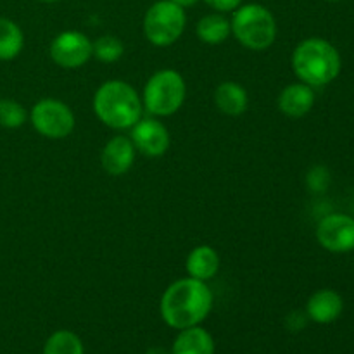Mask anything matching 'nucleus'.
Wrapping results in <instances>:
<instances>
[{
	"instance_id": "2",
	"label": "nucleus",
	"mask_w": 354,
	"mask_h": 354,
	"mask_svg": "<svg viewBox=\"0 0 354 354\" xmlns=\"http://www.w3.org/2000/svg\"><path fill=\"white\" fill-rule=\"evenodd\" d=\"M92 107L100 123L118 131L130 130L144 116L140 93L123 80L104 82L93 93Z\"/></svg>"
},
{
	"instance_id": "22",
	"label": "nucleus",
	"mask_w": 354,
	"mask_h": 354,
	"mask_svg": "<svg viewBox=\"0 0 354 354\" xmlns=\"http://www.w3.org/2000/svg\"><path fill=\"white\" fill-rule=\"evenodd\" d=\"M330 171L324 165L313 166L306 175V187L313 194H324L330 187Z\"/></svg>"
},
{
	"instance_id": "20",
	"label": "nucleus",
	"mask_w": 354,
	"mask_h": 354,
	"mask_svg": "<svg viewBox=\"0 0 354 354\" xmlns=\"http://www.w3.org/2000/svg\"><path fill=\"white\" fill-rule=\"evenodd\" d=\"M124 54V45L114 35H102L93 41V57L104 64L118 62Z\"/></svg>"
},
{
	"instance_id": "23",
	"label": "nucleus",
	"mask_w": 354,
	"mask_h": 354,
	"mask_svg": "<svg viewBox=\"0 0 354 354\" xmlns=\"http://www.w3.org/2000/svg\"><path fill=\"white\" fill-rule=\"evenodd\" d=\"M207 7L214 10V12H221V14H227V12H234L237 7H241L244 3V0H204Z\"/></svg>"
},
{
	"instance_id": "19",
	"label": "nucleus",
	"mask_w": 354,
	"mask_h": 354,
	"mask_svg": "<svg viewBox=\"0 0 354 354\" xmlns=\"http://www.w3.org/2000/svg\"><path fill=\"white\" fill-rule=\"evenodd\" d=\"M41 354H85V346L78 334L61 328L48 335Z\"/></svg>"
},
{
	"instance_id": "3",
	"label": "nucleus",
	"mask_w": 354,
	"mask_h": 354,
	"mask_svg": "<svg viewBox=\"0 0 354 354\" xmlns=\"http://www.w3.org/2000/svg\"><path fill=\"white\" fill-rule=\"evenodd\" d=\"M290 64L299 82L318 88L339 78L342 59L330 41L320 37H310L296 45Z\"/></svg>"
},
{
	"instance_id": "25",
	"label": "nucleus",
	"mask_w": 354,
	"mask_h": 354,
	"mask_svg": "<svg viewBox=\"0 0 354 354\" xmlns=\"http://www.w3.org/2000/svg\"><path fill=\"white\" fill-rule=\"evenodd\" d=\"M171 2H175L176 6H180V7H183V9H187V7L196 6V3L199 2V0H171Z\"/></svg>"
},
{
	"instance_id": "17",
	"label": "nucleus",
	"mask_w": 354,
	"mask_h": 354,
	"mask_svg": "<svg viewBox=\"0 0 354 354\" xmlns=\"http://www.w3.org/2000/svg\"><path fill=\"white\" fill-rule=\"evenodd\" d=\"M196 35L206 45L225 44L232 35L230 19L221 12L206 14L197 21Z\"/></svg>"
},
{
	"instance_id": "8",
	"label": "nucleus",
	"mask_w": 354,
	"mask_h": 354,
	"mask_svg": "<svg viewBox=\"0 0 354 354\" xmlns=\"http://www.w3.org/2000/svg\"><path fill=\"white\" fill-rule=\"evenodd\" d=\"M48 54L59 68L78 69L93 57V41L82 31L66 30L52 38Z\"/></svg>"
},
{
	"instance_id": "6",
	"label": "nucleus",
	"mask_w": 354,
	"mask_h": 354,
	"mask_svg": "<svg viewBox=\"0 0 354 354\" xmlns=\"http://www.w3.org/2000/svg\"><path fill=\"white\" fill-rule=\"evenodd\" d=\"M187 26L185 9L171 0H158L144 14L142 31L154 47H169L182 38Z\"/></svg>"
},
{
	"instance_id": "10",
	"label": "nucleus",
	"mask_w": 354,
	"mask_h": 354,
	"mask_svg": "<svg viewBox=\"0 0 354 354\" xmlns=\"http://www.w3.org/2000/svg\"><path fill=\"white\" fill-rule=\"evenodd\" d=\"M130 138L133 142L137 152L144 154L145 158H161L168 152L171 137L159 118L142 116L133 127L130 128Z\"/></svg>"
},
{
	"instance_id": "16",
	"label": "nucleus",
	"mask_w": 354,
	"mask_h": 354,
	"mask_svg": "<svg viewBox=\"0 0 354 354\" xmlns=\"http://www.w3.org/2000/svg\"><path fill=\"white\" fill-rule=\"evenodd\" d=\"M213 100L220 113L232 118L242 116L249 107L248 90L241 83L232 82V80H225L216 86L213 93Z\"/></svg>"
},
{
	"instance_id": "18",
	"label": "nucleus",
	"mask_w": 354,
	"mask_h": 354,
	"mask_svg": "<svg viewBox=\"0 0 354 354\" xmlns=\"http://www.w3.org/2000/svg\"><path fill=\"white\" fill-rule=\"evenodd\" d=\"M24 33L9 17H0V61H12L23 52Z\"/></svg>"
},
{
	"instance_id": "11",
	"label": "nucleus",
	"mask_w": 354,
	"mask_h": 354,
	"mask_svg": "<svg viewBox=\"0 0 354 354\" xmlns=\"http://www.w3.org/2000/svg\"><path fill=\"white\" fill-rule=\"evenodd\" d=\"M137 156L133 142L127 135H114L106 142L100 152L102 169L111 176H121L131 169Z\"/></svg>"
},
{
	"instance_id": "4",
	"label": "nucleus",
	"mask_w": 354,
	"mask_h": 354,
	"mask_svg": "<svg viewBox=\"0 0 354 354\" xmlns=\"http://www.w3.org/2000/svg\"><path fill=\"white\" fill-rule=\"evenodd\" d=\"M232 35L248 50L261 52L277 40L279 26L268 7L261 3H242L232 12Z\"/></svg>"
},
{
	"instance_id": "15",
	"label": "nucleus",
	"mask_w": 354,
	"mask_h": 354,
	"mask_svg": "<svg viewBox=\"0 0 354 354\" xmlns=\"http://www.w3.org/2000/svg\"><path fill=\"white\" fill-rule=\"evenodd\" d=\"M220 254H218V251L213 245L207 244L194 248L185 259L187 277L203 280V282L214 279L218 275V272H220Z\"/></svg>"
},
{
	"instance_id": "14",
	"label": "nucleus",
	"mask_w": 354,
	"mask_h": 354,
	"mask_svg": "<svg viewBox=\"0 0 354 354\" xmlns=\"http://www.w3.org/2000/svg\"><path fill=\"white\" fill-rule=\"evenodd\" d=\"M169 354H216V342L209 330L203 325H197L178 330L169 348Z\"/></svg>"
},
{
	"instance_id": "28",
	"label": "nucleus",
	"mask_w": 354,
	"mask_h": 354,
	"mask_svg": "<svg viewBox=\"0 0 354 354\" xmlns=\"http://www.w3.org/2000/svg\"><path fill=\"white\" fill-rule=\"evenodd\" d=\"M327 2H342V0H327Z\"/></svg>"
},
{
	"instance_id": "21",
	"label": "nucleus",
	"mask_w": 354,
	"mask_h": 354,
	"mask_svg": "<svg viewBox=\"0 0 354 354\" xmlns=\"http://www.w3.org/2000/svg\"><path fill=\"white\" fill-rule=\"evenodd\" d=\"M28 121V111L14 99H0V127L7 130L21 128Z\"/></svg>"
},
{
	"instance_id": "9",
	"label": "nucleus",
	"mask_w": 354,
	"mask_h": 354,
	"mask_svg": "<svg viewBox=\"0 0 354 354\" xmlns=\"http://www.w3.org/2000/svg\"><path fill=\"white\" fill-rule=\"evenodd\" d=\"M317 241L325 251L344 254L354 251V218L344 213H330L317 225Z\"/></svg>"
},
{
	"instance_id": "27",
	"label": "nucleus",
	"mask_w": 354,
	"mask_h": 354,
	"mask_svg": "<svg viewBox=\"0 0 354 354\" xmlns=\"http://www.w3.org/2000/svg\"><path fill=\"white\" fill-rule=\"evenodd\" d=\"M40 2H45V3H54V2H59V0H40Z\"/></svg>"
},
{
	"instance_id": "24",
	"label": "nucleus",
	"mask_w": 354,
	"mask_h": 354,
	"mask_svg": "<svg viewBox=\"0 0 354 354\" xmlns=\"http://www.w3.org/2000/svg\"><path fill=\"white\" fill-rule=\"evenodd\" d=\"M308 322H310V318H308L306 311H292V313L287 315V318H286L287 328L292 332L303 330V328L306 327Z\"/></svg>"
},
{
	"instance_id": "26",
	"label": "nucleus",
	"mask_w": 354,
	"mask_h": 354,
	"mask_svg": "<svg viewBox=\"0 0 354 354\" xmlns=\"http://www.w3.org/2000/svg\"><path fill=\"white\" fill-rule=\"evenodd\" d=\"M145 354H169V349L159 348V346H154V348L147 349V351H145Z\"/></svg>"
},
{
	"instance_id": "12",
	"label": "nucleus",
	"mask_w": 354,
	"mask_h": 354,
	"mask_svg": "<svg viewBox=\"0 0 354 354\" xmlns=\"http://www.w3.org/2000/svg\"><path fill=\"white\" fill-rule=\"evenodd\" d=\"M315 102H317L315 88L303 82H296L283 86L280 90L279 97H277L279 111L283 116L290 118V120H299V118L306 116L308 113H311Z\"/></svg>"
},
{
	"instance_id": "13",
	"label": "nucleus",
	"mask_w": 354,
	"mask_h": 354,
	"mask_svg": "<svg viewBox=\"0 0 354 354\" xmlns=\"http://www.w3.org/2000/svg\"><path fill=\"white\" fill-rule=\"evenodd\" d=\"M306 315L310 322L318 325H328L339 320L344 311V299L334 289H320L310 296L306 303Z\"/></svg>"
},
{
	"instance_id": "1",
	"label": "nucleus",
	"mask_w": 354,
	"mask_h": 354,
	"mask_svg": "<svg viewBox=\"0 0 354 354\" xmlns=\"http://www.w3.org/2000/svg\"><path fill=\"white\" fill-rule=\"evenodd\" d=\"M214 306V294L207 282L183 277L169 283L159 301V313L169 328L197 327L209 317Z\"/></svg>"
},
{
	"instance_id": "5",
	"label": "nucleus",
	"mask_w": 354,
	"mask_h": 354,
	"mask_svg": "<svg viewBox=\"0 0 354 354\" xmlns=\"http://www.w3.org/2000/svg\"><path fill=\"white\" fill-rule=\"evenodd\" d=\"M144 113L154 118H169L178 113L187 99V83L182 73L165 68L145 82L140 93Z\"/></svg>"
},
{
	"instance_id": "7",
	"label": "nucleus",
	"mask_w": 354,
	"mask_h": 354,
	"mask_svg": "<svg viewBox=\"0 0 354 354\" xmlns=\"http://www.w3.org/2000/svg\"><path fill=\"white\" fill-rule=\"evenodd\" d=\"M31 127L38 135L48 140H62L69 137L76 127L71 107L59 99H41L28 113Z\"/></svg>"
}]
</instances>
